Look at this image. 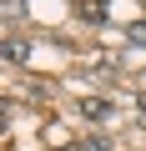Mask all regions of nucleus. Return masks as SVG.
Listing matches in <instances>:
<instances>
[{
    "label": "nucleus",
    "mask_w": 146,
    "mask_h": 151,
    "mask_svg": "<svg viewBox=\"0 0 146 151\" xmlns=\"http://www.w3.org/2000/svg\"><path fill=\"white\" fill-rule=\"evenodd\" d=\"M0 60H10V65H25L30 60V45L20 35H0Z\"/></svg>",
    "instance_id": "obj_1"
},
{
    "label": "nucleus",
    "mask_w": 146,
    "mask_h": 151,
    "mask_svg": "<svg viewBox=\"0 0 146 151\" xmlns=\"http://www.w3.org/2000/svg\"><path fill=\"white\" fill-rule=\"evenodd\" d=\"M126 35H131V45H146V25H131Z\"/></svg>",
    "instance_id": "obj_5"
},
{
    "label": "nucleus",
    "mask_w": 146,
    "mask_h": 151,
    "mask_svg": "<svg viewBox=\"0 0 146 151\" xmlns=\"http://www.w3.org/2000/svg\"><path fill=\"white\" fill-rule=\"evenodd\" d=\"M81 116H86V121H106V116H111V101H106V96H81Z\"/></svg>",
    "instance_id": "obj_2"
},
{
    "label": "nucleus",
    "mask_w": 146,
    "mask_h": 151,
    "mask_svg": "<svg viewBox=\"0 0 146 151\" xmlns=\"http://www.w3.org/2000/svg\"><path fill=\"white\" fill-rule=\"evenodd\" d=\"M141 121H146V96H141Z\"/></svg>",
    "instance_id": "obj_6"
},
{
    "label": "nucleus",
    "mask_w": 146,
    "mask_h": 151,
    "mask_svg": "<svg viewBox=\"0 0 146 151\" xmlns=\"http://www.w3.org/2000/svg\"><path fill=\"white\" fill-rule=\"evenodd\" d=\"M81 151H111V141H106V136H86V141H81Z\"/></svg>",
    "instance_id": "obj_4"
},
{
    "label": "nucleus",
    "mask_w": 146,
    "mask_h": 151,
    "mask_svg": "<svg viewBox=\"0 0 146 151\" xmlns=\"http://www.w3.org/2000/svg\"><path fill=\"white\" fill-rule=\"evenodd\" d=\"M81 20L86 25H101L106 20V5H101V0H81Z\"/></svg>",
    "instance_id": "obj_3"
},
{
    "label": "nucleus",
    "mask_w": 146,
    "mask_h": 151,
    "mask_svg": "<svg viewBox=\"0 0 146 151\" xmlns=\"http://www.w3.org/2000/svg\"><path fill=\"white\" fill-rule=\"evenodd\" d=\"M0 131H5V111H0Z\"/></svg>",
    "instance_id": "obj_7"
}]
</instances>
